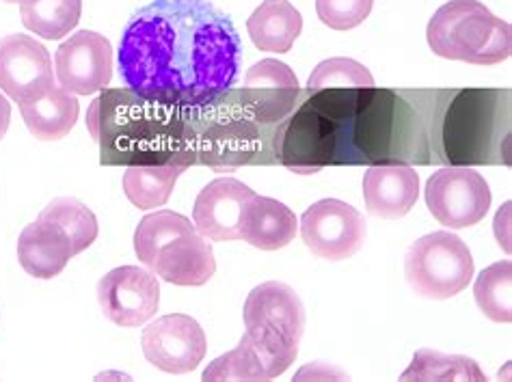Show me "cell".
<instances>
[{
	"mask_svg": "<svg viewBox=\"0 0 512 382\" xmlns=\"http://www.w3.org/2000/svg\"><path fill=\"white\" fill-rule=\"evenodd\" d=\"M240 61L234 24L210 0H154L134 13L117 54L128 89L186 111L232 89Z\"/></svg>",
	"mask_w": 512,
	"mask_h": 382,
	"instance_id": "6da1fadb",
	"label": "cell"
},
{
	"mask_svg": "<svg viewBox=\"0 0 512 382\" xmlns=\"http://www.w3.org/2000/svg\"><path fill=\"white\" fill-rule=\"evenodd\" d=\"M428 165H510V89L422 91Z\"/></svg>",
	"mask_w": 512,
	"mask_h": 382,
	"instance_id": "7a4b0ae2",
	"label": "cell"
},
{
	"mask_svg": "<svg viewBox=\"0 0 512 382\" xmlns=\"http://www.w3.org/2000/svg\"><path fill=\"white\" fill-rule=\"evenodd\" d=\"M87 126L100 143L102 165H195L186 108L150 102L128 87L104 89L89 108Z\"/></svg>",
	"mask_w": 512,
	"mask_h": 382,
	"instance_id": "3957f363",
	"label": "cell"
},
{
	"mask_svg": "<svg viewBox=\"0 0 512 382\" xmlns=\"http://www.w3.org/2000/svg\"><path fill=\"white\" fill-rule=\"evenodd\" d=\"M428 46L441 59L495 65L510 57V24L478 0H450L437 9L426 29Z\"/></svg>",
	"mask_w": 512,
	"mask_h": 382,
	"instance_id": "277c9868",
	"label": "cell"
},
{
	"mask_svg": "<svg viewBox=\"0 0 512 382\" xmlns=\"http://www.w3.org/2000/svg\"><path fill=\"white\" fill-rule=\"evenodd\" d=\"M404 277L415 294L446 300L469 285L474 277V257L456 234L433 231L409 247L404 255Z\"/></svg>",
	"mask_w": 512,
	"mask_h": 382,
	"instance_id": "5b68a950",
	"label": "cell"
},
{
	"mask_svg": "<svg viewBox=\"0 0 512 382\" xmlns=\"http://www.w3.org/2000/svg\"><path fill=\"white\" fill-rule=\"evenodd\" d=\"M245 326L260 346L290 367L305 331V307L290 285L268 281L247 296Z\"/></svg>",
	"mask_w": 512,
	"mask_h": 382,
	"instance_id": "8992f818",
	"label": "cell"
},
{
	"mask_svg": "<svg viewBox=\"0 0 512 382\" xmlns=\"http://www.w3.org/2000/svg\"><path fill=\"white\" fill-rule=\"evenodd\" d=\"M426 206L441 225L465 229L487 216L491 188L474 169L443 167L426 182Z\"/></svg>",
	"mask_w": 512,
	"mask_h": 382,
	"instance_id": "52a82bcc",
	"label": "cell"
},
{
	"mask_svg": "<svg viewBox=\"0 0 512 382\" xmlns=\"http://www.w3.org/2000/svg\"><path fill=\"white\" fill-rule=\"evenodd\" d=\"M366 234L368 227L363 216L340 199L316 201L301 218L305 247L329 262L353 257L366 242Z\"/></svg>",
	"mask_w": 512,
	"mask_h": 382,
	"instance_id": "ba28073f",
	"label": "cell"
},
{
	"mask_svg": "<svg viewBox=\"0 0 512 382\" xmlns=\"http://www.w3.org/2000/svg\"><path fill=\"white\" fill-rule=\"evenodd\" d=\"M143 354L167 374H188L206 357V335L199 322L184 313L158 318L143 329Z\"/></svg>",
	"mask_w": 512,
	"mask_h": 382,
	"instance_id": "9c48e42d",
	"label": "cell"
},
{
	"mask_svg": "<svg viewBox=\"0 0 512 382\" xmlns=\"http://www.w3.org/2000/svg\"><path fill=\"white\" fill-rule=\"evenodd\" d=\"M98 300L104 316L124 329L152 320L160 305V283L154 272L139 266H121L98 283Z\"/></svg>",
	"mask_w": 512,
	"mask_h": 382,
	"instance_id": "30bf717a",
	"label": "cell"
},
{
	"mask_svg": "<svg viewBox=\"0 0 512 382\" xmlns=\"http://www.w3.org/2000/svg\"><path fill=\"white\" fill-rule=\"evenodd\" d=\"M59 87L74 95L104 91L113 78V46L93 31H78L59 46L55 54Z\"/></svg>",
	"mask_w": 512,
	"mask_h": 382,
	"instance_id": "8fae6325",
	"label": "cell"
},
{
	"mask_svg": "<svg viewBox=\"0 0 512 382\" xmlns=\"http://www.w3.org/2000/svg\"><path fill=\"white\" fill-rule=\"evenodd\" d=\"M55 87L50 52L31 35L0 39V89L18 104L39 100Z\"/></svg>",
	"mask_w": 512,
	"mask_h": 382,
	"instance_id": "7c38bea8",
	"label": "cell"
},
{
	"mask_svg": "<svg viewBox=\"0 0 512 382\" xmlns=\"http://www.w3.org/2000/svg\"><path fill=\"white\" fill-rule=\"evenodd\" d=\"M240 95L253 117L266 126L286 119L294 111L301 87L286 63L264 59L247 72Z\"/></svg>",
	"mask_w": 512,
	"mask_h": 382,
	"instance_id": "4fadbf2b",
	"label": "cell"
},
{
	"mask_svg": "<svg viewBox=\"0 0 512 382\" xmlns=\"http://www.w3.org/2000/svg\"><path fill=\"white\" fill-rule=\"evenodd\" d=\"M253 195V190L236 177L210 182L195 201V229L212 242L240 240V214Z\"/></svg>",
	"mask_w": 512,
	"mask_h": 382,
	"instance_id": "5bb4252c",
	"label": "cell"
},
{
	"mask_svg": "<svg viewBox=\"0 0 512 382\" xmlns=\"http://www.w3.org/2000/svg\"><path fill=\"white\" fill-rule=\"evenodd\" d=\"M154 275L173 285L199 288L206 285L217 272L212 244L199 231H191L165 244L154 257Z\"/></svg>",
	"mask_w": 512,
	"mask_h": 382,
	"instance_id": "9a60e30c",
	"label": "cell"
},
{
	"mask_svg": "<svg viewBox=\"0 0 512 382\" xmlns=\"http://www.w3.org/2000/svg\"><path fill=\"white\" fill-rule=\"evenodd\" d=\"M420 197V175L411 165H372L363 175V199L376 218H402Z\"/></svg>",
	"mask_w": 512,
	"mask_h": 382,
	"instance_id": "2e32d148",
	"label": "cell"
},
{
	"mask_svg": "<svg viewBox=\"0 0 512 382\" xmlns=\"http://www.w3.org/2000/svg\"><path fill=\"white\" fill-rule=\"evenodd\" d=\"M299 221L284 203L253 195L240 214V240L260 251L284 249L294 240Z\"/></svg>",
	"mask_w": 512,
	"mask_h": 382,
	"instance_id": "e0dca14e",
	"label": "cell"
},
{
	"mask_svg": "<svg viewBox=\"0 0 512 382\" xmlns=\"http://www.w3.org/2000/svg\"><path fill=\"white\" fill-rule=\"evenodd\" d=\"M72 257V244L57 225L37 218L35 223L22 229L18 240V259L31 277L44 281L57 277Z\"/></svg>",
	"mask_w": 512,
	"mask_h": 382,
	"instance_id": "ac0fdd59",
	"label": "cell"
},
{
	"mask_svg": "<svg viewBox=\"0 0 512 382\" xmlns=\"http://www.w3.org/2000/svg\"><path fill=\"white\" fill-rule=\"evenodd\" d=\"M251 42L262 52H288L303 31V18L288 0H264L247 20Z\"/></svg>",
	"mask_w": 512,
	"mask_h": 382,
	"instance_id": "d6986e66",
	"label": "cell"
},
{
	"mask_svg": "<svg viewBox=\"0 0 512 382\" xmlns=\"http://www.w3.org/2000/svg\"><path fill=\"white\" fill-rule=\"evenodd\" d=\"M20 113L26 128L39 141H59L74 128L80 106L76 95L63 87H52L39 100L22 102Z\"/></svg>",
	"mask_w": 512,
	"mask_h": 382,
	"instance_id": "ffe728a7",
	"label": "cell"
},
{
	"mask_svg": "<svg viewBox=\"0 0 512 382\" xmlns=\"http://www.w3.org/2000/svg\"><path fill=\"white\" fill-rule=\"evenodd\" d=\"M286 370L284 363L245 333L232 352L214 359L206 367L204 380H271Z\"/></svg>",
	"mask_w": 512,
	"mask_h": 382,
	"instance_id": "44dd1931",
	"label": "cell"
},
{
	"mask_svg": "<svg viewBox=\"0 0 512 382\" xmlns=\"http://www.w3.org/2000/svg\"><path fill=\"white\" fill-rule=\"evenodd\" d=\"M186 162L171 160L163 165H132L124 173V193L139 210L163 208L175 182L186 171Z\"/></svg>",
	"mask_w": 512,
	"mask_h": 382,
	"instance_id": "7402d4cb",
	"label": "cell"
},
{
	"mask_svg": "<svg viewBox=\"0 0 512 382\" xmlns=\"http://www.w3.org/2000/svg\"><path fill=\"white\" fill-rule=\"evenodd\" d=\"M22 24L44 39L70 35L80 22L83 0H22Z\"/></svg>",
	"mask_w": 512,
	"mask_h": 382,
	"instance_id": "603a6c76",
	"label": "cell"
},
{
	"mask_svg": "<svg viewBox=\"0 0 512 382\" xmlns=\"http://www.w3.org/2000/svg\"><path fill=\"white\" fill-rule=\"evenodd\" d=\"M42 221L57 225L72 244V253L78 255L89 249L98 238V218L83 201L74 197L52 199L39 214Z\"/></svg>",
	"mask_w": 512,
	"mask_h": 382,
	"instance_id": "cb8c5ba5",
	"label": "cell"
},
{
	"mask_svg": "<svg viewBox=\"0 0 512 382\" xmlns=\"http://www.w3.org/2000/svg\"><path fill=\"white\" fill-rule=\"evenodd\" d=\"M191 231H195V223L178 212L158 210L154 214H147L137 225V231H134V253L147 268H152L156 253L165 244L184 234H191Z\"/></svg>",
	"mask_w": 512,
	"mask_h": 382,
	"instance_id": "d4e9b609",
	"label": "cell"
},
{
	"mask_svg": "<svg viewBox=\"0 0 512 382\" xmlns=\"http://www.w3.org/2000/svg\"><path fill=\"white\" fill-rule=\"evenodd\" d=\"M480 311L493 322L508 324L512 320V262L504 259L484 268L474 285Z\"/></svg>",
	"mask_w": 512,
	"mask_h": 382,
	"instance_id": "484cf974",
	"label": "cell"
},
{
	"mask_svg": "<svg viewBox=\"0 0 512 382\" xmlns=\"http://www.w3.org/2000/svg\"><path fill=\"white\" fill-rule=\"evenodd\" d=\"M402 380H487L474 359L461 354H443L439 350L422 348L415 352L413 363Z\"/></svg>",
	"mask_w": 512,
	"mask_h": 382,
	"instance_id": "4316f807",
	"label": "cell"
},
{
	"mask_svg": "<svg viewBox=\"0 0 512 382\" xmlns=\"http://www.w3.org/2000/svg\"><path fill=\"white\" fill-rule=\"evenodd\" d=\"M374 78L366 65L353 59L322 61L307 80V89H370Z\"/></svg>",
	"mask_w": 512,
	"mask_h": 382,
	"instance_id": "83f0119b",
	"label": "cell"
},
{
	"mask_svg": "<svg viewBox=\"0 0 512 382\" xmlns=\"http://www.w3.org/2000/svg\"><path fill=\"white\" fill-rule=\"evenodd\" d=\"M374 0H316V13L322 24L333 31H350L366 22Z\"/></svg>",
	"mask_w": 512,
	"mask_h": 382,
	"instance_id": "f1b7e54d",
	"label": "cell"
},
{
	"mask_svg": "<svg viewBox=\"0 0 512 382\" xmlns=\"http://www.w3.org/2000/svg\"><path fill=\"white\" fill-rule=\"evenodd\" d=\"M9 121H11V104L7 102L3 93H0V141L5 139V134L9 130Z\"/></svg>",
	"mask_w": 512,
	"mask_h": 382,
	"instance_id": "f546056e",
	"label": "cell"
},
{
	"mask_svg": "<svg viewBox=\"0 0 512 382\" xmlns=\"http://www.w3.org/2000/svg\"><path fill=\"white\" fill-rule=\"evenodd\" d=\"M3 3H11L13 5V3H22V0H3Z\"/></svg>",
	"mask_w": 512,
	"mask_h": 382,
	"instance_id": "4dcf8cb0",
	"label": "cell"
}]
</instances>
